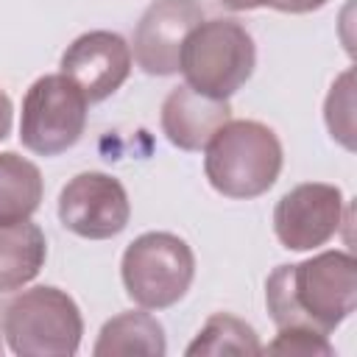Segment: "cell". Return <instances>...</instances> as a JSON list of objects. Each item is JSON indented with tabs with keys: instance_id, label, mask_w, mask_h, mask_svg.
I'll return each mask as SVG.
<instances>
[{
	"instance_id": "6da1fadb",
	"label": "cell",
	"mask_w": 357,
	"mask_h": 357,
	"mask_svg": "<svg viewBox=\"0 0 357 357\" xmlns=\"http://www.w3.org/2000/svg\"><path fill=\"white\" fill-rule=\"evenodd\" d=\"M265 304L276 329L301 326L332 335L357 307V262L349 251H321L279 265L265 282Z\"/></svg>"
},
{
	"instance_id": "7a4b0ae2",
	"label": "cell",
	"mask_w": 357,
	"mask_h": 357,
	"mask_svg": "<svg viewBox=\"0 0 357 357\" xmlns=\"http://www.w3.org/2000/svg\"><path fill=\"white\" fill-rule=\"evenodd\" d=\"M282 142L259 120H229L204 148V173L226 198H259L282 173Z\"/></svg>"
},
{
	"instance_id": "3957f363",
	"label": "cell",
	"mask_w": 357,
	"mask_h": 357,
	"mask_svg": "<svg viewBox=\"0 0 357 357\" xmlns=\"http://www.w3.org/2000/svg\"><path fill=\"white\" fill-rule=\"evenodd\" d=\"M257 47L245 25L237 20L215 17L201 20L184 39L178 53V70L184 84L209 95L229 100L254 73Z\"/></svg>"
},
{
	"instance_id": "277c9868",
	"label": "cell",
	"mask_w": 357,
	"mask_h": 357,
	"mask_svg": "<svg viewBox=\"0 0 357 357\" xmlns=\"http://www.w3.org/2000/svg\"><path fill=\"white\" fill-rule=\"evenodd\" d=\"M84 318L75 298L53 284L22 290L3 310V337L20 357H73Z\"/></svg>"
},
{
	"instance_id": "5b68a950",
	"label": "cell",
	"mask_w": 357,
	"mask_h": 357,
	"mask_svg": "<svg viewBox=\"0 0 357 357\" xmlns=\"http://www.w3.org/2000/svg\"><path fill=\"white\" fill-rule=\"evenodd\" d=\"M120 276L134 304L167 310L187 296L195 279V254L178 234L145 231L123 251Z\"/></svg>"
},
{
	"instance_id": "8992f818",
	"label": "cell",
	"mask_w": 357,
	"mask_h": 357,
	"mask_svg": "<svg viewBox=\"0 0 357 357\" xmlns=\"http://www.w3.org/2000/svg\"><path fill=\"white\" fill-rule=\"evenodd\" d=\"M84 92L61 73L36 78L22 98L20 142L36 156H59L73 148L86 128Z\"/></svg>"
},
{
	"instance_id": "52a82bcc",
	"label": "cell",
	"mask_w": 357,
	"mask_h": 357,
	"mask_svg": "<svg viewBox=\"0 0 357 357\" xmlns=\"http://www.w3.org/2000/svg\"><path fill=\"white\" fill-rule=\"evenodd\" d=\"M128 192L109 173H78L59 192L61 226L84 240H112L128 226Z\"/></svg>"
},
{
	"instance_id": "ba28073f",
	"label": "cell",
	"mask_w": 357,
	"mask_h": 357,
	"mask_svg": "<svg viewBox=\"0 0 357 357\" xmlns=\"http://www.w3.org/2000/svg\"><path fill=\"white\" fill-rule=\"evenodd\" d=\"M343 192L335 184L307 181L287 190L273 209L276 240L290 251H312L326 245L343 223Z\"/></svg>"
},
{
	"instance_id": "9c48e42d",
	"label": "cell",
	"mask_w": 357,
	"mask_h": 357,
	"mask_svg": "<svg viewBox=\"0 0 357 357\" xmlns=\"http://www.w3.org/2000/svg\"><path fill=\"white\" fill-rule=\"evenodd\" d=\"M131 47L114 31H86L61 53V75H67L89 103L114 95L131 73Z\"/></svg>"
},
{
	"instance_id": "30bf717a",
	"label": "cell",
	"mask_w": 357,
	"mask_h": 357,
	"mask_svg": "<svg viewBox=\"0 0 357 357\" xmlns=\"http://www.w3.org/2000/svg\"><path fill=\"white\" fill-rule=\"evenodd\" d=\"M204 20L195 0H153L134 28L131 59L148 75L178 73V53L187 33Z\"/></svg>"
},
{
	"instance_id": "8fae6325",
	"label": "cell",
	"mask_w": 357,
	"mask_h": 357,
	"mask_svg": "<svg viewBox=\"0 0 357 357\" xmlns=\"http://www.w3.org/2000/svg\"><path fill=\"white\" fill-rule=\"evenodd\" d=\"M231 120V106L223 98H209L187 84L167 92L162 103V134L178 151H204L215 131Z\"/></svg>"
},
{
	"instance_id": "7c38bea8",
	"label": "cell",
	"mask_w": 357,
	"mask_h": 357,
	"mask_svg": "<svg viewBox=\"0 0 357 357\" xmlns=\"http://www.w3.org/2000/svg\"><path fill=\"white\" fill-rule=\"evenodd\" d=\"M45 259L47 240L31 218L0 223V293L22 290L39 276Z\"/></svg>"
},
{
	"instance_id": "4fadbf2b",
	"label": "cell",
	"mask_w": 357,
	"mask_h": 357,
	"mask_svg": "<svg viewBox=\"0 0 357 357\" xmlns=\"http://www.w3.org/2000/svg\"><path fill=\"white\" fill-rule=\"evenodd\" d=\"M165 351V326L148 310H131L109 318L92 346L95 357H162Z\"/></svg>"
},
{
	"instance_id": "5bb4252c",
	"label": "cell",
	"mask_w": 357,
	"mask_h": 357,
	"mask_svg": "<svg viewBox=\"0 0 357 357\" xmlns=\"http://www.w3.org/2000/svg\"><path fill=\"white\" fill-rule=\"evenodd\" d=\"M42 195H45V181L39 167L14 151H3L0 153V223L31 218L39 209Z\"/></svg>"
},
{
	"instance_id": "9a60e30c",
	"label": "cell",
	"mask_w": 357,
	"mask_h": 357,
	"mask_svg": "<svg viewBox=\"0 0 357 357\" xmlns=\"http://www.w3.org/2000/svg\"><path fill=\"white\" fill-rule=\"evenodd\" d=\"M218 357V354H262V343L251 324L237 315L215 312L206 318L195 340L187 346V357Z\"/></svg>"
},
{
	"instance_id": "2e32d148",
	"label": "cell",
	"mask_w": 357,
	"mask_h": 357,
	"mask_svg": "<svg viewBox=\"0 0 357 357\" xmlns=\"http://www.w3.org/2000/svg\"><path fill=\"white\" fill-rule=\"evenodd\" d=\"M324 120L332 134L346 151H354V73L346 70L329 89L324 103Z\"/></svg>"
},
{
	"instance_id": "e0dca14e",
	"label": "cell",
	"mask_w": 357,
	"mask_h": 357,
	"mask_svg": "<svg viewBox=\"0 0 357 357\" xmlns=\"http://www.w3.org/2000/svg\"><path fill=\"white\" fill-rule=\"evenodd\" d=\"M262 351H271V354H321V357H332L335 354V346L329 343V335H321V332H312V329H301V326H287V329H279V335L262 346Z\"/></svg>"
},
{
	"instance_id": "ac0fdd59",
	"label": "cell",
	"mask_w": 357,
	"mask_h": 357,
	"mask_svg": "<svg viewBox=\"0 0 357 357\" xmlns=\"http://www.w3.org/2000/svg\"><path fill=\"white\" fill-rule=\"evenodd\" d=\"M329 0H273L271 8L282 11V14H310V11H318L324 8Z\"/></svg>"
},
{
	"instance_id": "d6986e66",
	"label": "cell",
	"mask_w": 357,
	"mask_h": 357,
	"mask_svg": "<svg viewBox=\"0 0 357 357\" xmlns=\"http://www.w3.org/2000/svg\"><path fill=\"white\" fill-rule=\"evenodd\" d=\"M11 120H14V106H11V98L0 89V142L8 137L11 131Z\"/></svg>"
},
{
	"instance_id": "ffe728a7",
	"label": "cell",
	"mask_w": 357,
	"mask_h": 357,
	"mask_svg": "<svg viewBox=\"0 0 357 357\" xmlns=\"http://www.w3.org/2000/svg\"><path fill=\"white\" fill-rule=\"evenodd\" d=\"M226 8H231V11H254V8H271V3L273 0H220Z\"/></svg>"
},
{
	"instance_id": "44dd1931",
	"label": "cell",
	"mask_w": 357,
	"mask_h": 357,
	"mask_svg": "<svg viewBox=\"0 0 357 357\" xmlns=\"http://www.w3.org/2000/svg\"><path fill=\"white\" fill-rule=\"evenodd\" d=\"M3 310L6 307H0V354H3Z\"/></svg>"
}]
</instances>
